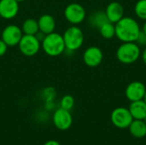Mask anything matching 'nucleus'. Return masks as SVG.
I'll use <instances>...</instances> for the list:
<instances>
[{"label":"nucleus","mask_w":146,"mask_h":145,"mask_svg":"<svg viewBox=\"0 0 146 145\" xmlns=\"http://www.w3.org/2000/svg\"><path fill=\"white\" fill-rule=\"evenodd\" d=\"M115 27V36L122 42H136L141 31L139 23L132 17H122Z\"/></svg>","instance_id":"1"},{"label":"nucleus","mask_w":146,"mask_h":145,"mask_svg":"<svg viewBox=\"0 0 146 145\" xmlns=\"http://www.w3.org/2000/svg\"><path fill=\"white\" fill-rule=\"evenodd\" d=\"M41 43L44 53L50 56H58L66 49L62 35L54 32L45 35Z\"/></svg>","instance_id":"2"},{"label":"nucleus","mask_w":146,"mask_h":145,"mask_svg":"<svg viewBox=\"0 0 146 145\" xmlns=\"http://www.w3.org/2000/svg\"><path fill=\"white\" fill-rule=\"evenodd\" d=\"M140 56L139 45L134 42H124L116 51L117 59L124 64H132Z\"/></svg>","instance_id":"3"},{"label":"nucleus","mask_w":146,"mask_h":145,"mask_svg":"<svg viewBox=\"0 0 146 145\" xmlns=\"http://www.w3.org/2000/svg\"><path fill=\"white\" fill-rule=\"evenodd\" d=\"M65 47L68 50L74 51L81 47L84 42V34L80 28L76 26L68 27L62 35Z\"/></svg>","instance_id":"4"},{"label":"nucleus","mask_w":146,"mask_h":145,"mask_svg":"<svg viewBox=\"0 0 146 145\" xmlns=\"http://www.w3.org/2000/svg\"><path fill=\"white\" fill-rule=\"evenodd\" d=\"M20 51L26 56H35L40 49V41L35 35L24 34L18 44Z\"/></svg>","instance_id":"5"},{"label":"nucleus","mask_w":146,"mask_h":145,"mask_svg":"<svg viewBox=\"0 0 146 145\" xmlns=\"http://www.w3.org/2000/svg\"><path fill=\"white\" fill-rule=\"evenodd\" d=\"M110 120L112 124L115 127L120 129H126L128 128V126L133 121V118L128 109L119 107L112 111Z\"/></svg>","instance_id":"6"},{"label":"nucleus","mask_w":146,"mask_h":145,"mask_svg":"<svg viewBox=\"0 0 146 145\" xmlns=\"http://www.w3.org/2000/svg\"><path fill=\"white\" fill-rule=\"evenodd\" d=\"M85 8L77 3H72L68 4L64 10V15L66 20L71 24L77 25L81 23L86 18Z\"/></svg>","instance_id":"7"},{"label":"nucleus","mask_w":146,"mask_h":145,"mask_svg":"<svg viewBox=\"0 0 146 145\" xmlns=\"http://www.w3.org/2000/svg\"><path fill=\"white\" fill-rule=\"evenodd\" d=\"M22 36V30L16 25H9L2 32V39L8 46L18 45Z\"/></svg>","instance_id":"8"},{"label":"nucleus","mask_w":146,"mask_h":145,"mask_svg":"<svg viewBox=\"0 0 146 145\" xmlns=\"http://www.w3.org/2000/svg\"><path fill=\"white\" fill-rule=\"evenodd\" d=\"M145 85L140 81H133L130 83L125 91V94L127 98L130 102H135L139 100H142L145 94Z\"/></svg>","instance_id":"9"},{"label":"nucleus","mask_w":146,"mask_h":145,"mask_svg":"<svg viewBox=\"0 0 146 145\" xmlns=\"http://www.w3.org/2000/svg\"><path fill=\"white\" fill-rule=\"evenodd\" d=\"M103 52L99 47L91 46L86 50L83 55V60L86 65L91 68L98 67L103 61Z\"/></svg>","instance_id":"10"},{"label":"nucleus","mask_w":146,"mask_h":145,"mask_svg":"<svg viewBox=\"0 0 146 145\" xmlns=\"http://www.w3.org/2000/svg\"><path fill=\"white\" fill-rule=\"evenodd\" d=\"M53 122L59 130H68L73 122V118L68 110L60 108L53 115Z\"/></svg>","instance_id":"11"},{"label":"nucleus","mask_w":146,"mask_h":145,"mask_svg":"<svg viewBox=\"0 0 146 145\" xmlns=\"http://www.w3.org/2000/svg\"><path fill=\"white\" fill-rule=\"evenodd\" d=\"M19 11V3L15 0H0V16L9 20L16 16Z\"/></svg>","instance_id":"12"},{"label":"nucleus","mask_w":146,"mask_h":145,"mask_svg":"<svg viewBox=\"0 0 146 145\" xmlns=\"http://www.w3.org/2000/svg\"><path fill=\"white\" fill-rule=\"evenodd\" d=\"M108 20L112 23L119 21L124 15L123 6L118 2H111L106 8L105 10Z\"/></svg>","instance_id":"13"},{"label":"nucleus","mask_w":146,"mask_h":145,"mask_svg":"<svg viewBox=\"0 0 146 145\" xmlns=\"http://www.w3.org/2000/svg\"><path fill=\"white\" fill-rule=\"evenodd\" d=\"M39 32L47 35L54 32L56 28V21L54 17L50 15L44 14L39 17L38 20Z\"/></svg>","instance_id":"14"},{"label":"nucleus","mask_w":146,"mask_h":145,"mask_svg":"<svg viewBox=\"0 0 146 145\" xmlns=\"http://www.w3.org/2000/svg\"><path fill=\"white\" fill-rule=\"evenodd\" d=\"M128 109L133 120H144L146 116V103L143 99L131 102Z\"/></svg>","instance_id":"15"},{"label":"nucleus","mask_w":146,"mask_h":145,"mask_svg":"<svg viewBox=\"0 0 146 145\" xmlns=\"http://www.w3.org/2000/svg\"><path fill=\"white\" fill-rule=\"evenodd\" d=\"M131 135L137 138L146 136V124L143 120H133L128 126Z\"/></svg>","instance_id":"16"},{"label":"nucleus","mask_w":146,"mask_h":145,"mask_svg":"<svg viewBox=\"0 0 146 145\" xmlns=\"http://www.w3.org/2000/svg\"><path fill=\"white\" fill-rule=\"evenodd\" d=\"M110 21L107 18L105 11L98 10L94 12L89 18V23L91 24L92 26L99 29L106 22Z\"/></svg>","instance_id":"17"},{"label":"nucleus","mask_w":146,"mask_h":145,"mask_svg":"<svg viewBox=\"0 0 146 145\" xmlns=\"http://www.w3.org/2000/svg\"><path fill=\"white\" fill-rule=\"evenodd\" d=\"M22 32L24 34L27 35H36L38 32H39L38 29V21L29 18L27 19L23 24H22V27H21Z\"/></svg>","instance_id":"18"},{"label":"nucleus","mask_w":146,"mask_h":145,"mask_svg":"<svg viewBox=\"0 0 146 145\" xmlns=\"http://www.w3.org/2000/svg\"><path fill=\"white\" fill-rule=\"evenodd\" d=\"M98 30L102 37L106 39L112 38L114 36H115V27L114 26V23L110 21H108L104 24Z\"/></svg>","instance_id":"19"},{"label":"nucleus","mask_w":146,"mask_h":145,"mask_svg":"<svg viewBox=\"0 0 146 145\" xmlns=\"http://www.w3.org/2000/svg\"><path fill=\"white\" fill-rule=\"evenodd\" d=\"M134 11L138 17L146 21V0H139L135 4Z\"/></svg>","instance_id":"20"},{"label":"nucleus","mask_w":146,"mask_h":145,"mask_svg":"<svg viewBox=\"0 0 146 145\" xmlns=\"http://www.w3.org/2000/svg\"><path fill=\"white\" fill-rule=\"evenodd\" d=\"M74 105V98L70 95H66L62 98L61 101V108L66 110H70L73 109Z\"/></svg>","instance_id":"21"},{"label":"nucleus","mask_w":146,"mask_h":145,"mask_svg":"<svg viewBox=\"0 0 146 145\" xmlns=\"http://www.w3.org/2000/svg\"><path fill=\"white\" fill-rule=\"evenodd\" d=\"M136 42L139 45H146V34L143 31H140Z\"/></svg>","instance_id":"22"},{"label":"nucleus","mask_w":146,"mask_h":145,"mask_svg":"<svg viewBox=\"0 0 146 145\" xmlns=\"http://www.w3.org/2000/svg\"><path fill=\"white\" fill-rule=\"evenodd\" d=\"M8 45L3 41V39H0V56H3L6 51H7Z\"/></svg>","instance_id":"23"},{"label":"nucleus","mask_w":146,"mask_h":145,"mask_svg":"<svg viewBox=\"0 0 146 145\" xmlns=\"http://www.w3.org/2000/svg\"><path fill=\"white\" fill-rule=\"evenodd\" d=\"M44 145H61L58 142H56V141H54V140H50V141H48V142H46L45 144Z\"/></svg>","instance_id":"24"},{"label":"nucleus","mask_w":146,"mask_h":145,"mask_svg":"<svg viewBox=\"0 0 146 145\" xmlns=\"http://www.w3.org/2000/svg\"><path fill=\"white\" fill-rule=\"evenodd\" d=\"M142 59H143V62H145V64L146 65V48L144 50V51L142 53Z\"/></svg>","instance_id":"25"},{"label":"nucleus","mask_w":146,"mask_h":145,"mask_svg":"<svg viewBox=\"0 0 146 145\" xmlns=\"http://www.w3.org/2000/svg\"><path fill=\"white\" fill-rule=\"evenodd\" d=\"M146 34V21L145 22V24H144V26H143V30H142Z\"/></svg>","instance_id":"26"},{"label":"nucleus","mask_w":146,"mask_h":145,"mask_svg":"<svg viewBox=\"0 0 146 145\" xmlns=\"http://www.w3.org/2000/svg\"><path fill=\"white\" fill-rule=\"evenodd\" d=\"M143 100L145 101V103H146V91H145V96H144V98H143Z\"/></svg>","instance_id":"27"},{"label":"nucleus","mask_w":146,"mask_h":145,"mask_svg":"<svg viewBox=\"0 0 146 145\" xmlns=\"http://www.w3.org/2000/svg\"><path fill=\"white\" fill-rule=\"evenodd\" d=\"M15 1H17L18 3H21V2H24L25 0H15Z\"/></svg>","instance_id":"28"},{"label":"nucleus","mask_w":146,"mask_h":145,"mask_svg":"<svg viewBox=\"0 0 146 145\" xmlns=\"http://www.w3.org/2000/svg\"><path fill=\"white\" fill-rule=\"evenodd\" d=\"M143 121H145V124H146V116H145V118H144V120H143Z\"/></svg>","instance_id":"29"}]
</instances>
